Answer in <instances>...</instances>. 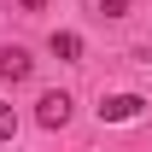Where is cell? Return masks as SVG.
I'll list each match as a JSON object with an SVG mask.
<instances>
[{"label": "cell", "mask_w": 152, "mask_h": 152, "mask_svg": "<svg viewBox=\"0 0 152 152\" xmlns=\"http://www.w3.org/2000/svg\"><path fill=\"white\" fill-rule=\"evenodd\" d=\"M29 70H35L29 47H0V76H6V82H23Z\"/></svg>", "instance_id": "obj_3"}, {"label": "cell", "mask_w": 152, "mask_h": 152, "mask_svg": "<svg viewBox=\"0 0 152 152\" xmlns=\"http://www.w3.org/2000/svg\"><path fill=\"white\" fill-rule=\"evenodd\" d=\"M18 6H23V12H47V0H18Z\"/></svg>", "instance_id": "obj_7"}, {"label": "cell", "mask_w": 152, "mask_h": 152, "mask_svg": "<svg viewBox=\"0 0 152 152\" xmlns=\"http://www.w3.org/2000/svg\"><path fill=\"white\" fill-rule=\"evenodd\" d=\"M70 105H76V99L64 94V88H53V94L35 99V123H41V129H64V123H70Z\"/></svg>", "instance_id": "obj_1"}, {"label": "cell", "mask_w": 152, "mask_h": 152, "mask_svg": "<svg viewBox=\"0 0 152 152\" xmlns=\"http://www.w3.org/2000/svg\"><path fill=\"white\" fill-rule=\"evenodd\" d=\"M47 53H53L58 64H76V58H82V35H76V29H53V41H47Z\"/></svg>", "instance_id": "obj_4"}, {"label": "cell", "mask_w": 152, "mask_h": 152, "mask_svg": "<svg viewBox=\"0 0 152 152\" xmlns=\"http://www.w3.org/2000/svg\"><path fill=\"white\" fill-rule=\"evenodd\" d=\"M140 105H146L140 94H111V99H99V117L105 123H129V117H140Z\"/></svg>", "instance_id": "obj_2"}, {"label": "cell", "mask_w": 152, "mask_h": 152, "mask_svg": "<svg viewBox=\"0 0 152 152\" xmlns=\"http://www.w3.org/2000/svg\"><path fill=\"white\" fill-rule=\"evenodd\" d=\"M12 134H18V111H12V105H0V140H12Z\"/></svg>", "instance_id": "obj_5"}, {"label": "cell", "mask_w": 152, "mask_h": 152, "mask_svg": "<svg viewBox=\"0 0 152 152\" xmlns=\"http://www.w3.org/2000/svg\"><path fill=\"white\" fill-rule=\"evenodd\" d=\"M129 6H134V0H99V12H105V18H123Z\"/></svg>", "instance_id": "obj_6"}]
</instances>
